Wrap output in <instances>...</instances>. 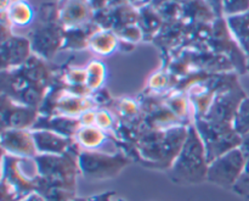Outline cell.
I'll list each match as a JSON object with an SVG mask.
<instances>
[{
  "instance_id": "6da1fadb",
  "label": "cell",
  "mask_w": 249,
  "mask_h": 201,
  "mask_svg": "<svg viewBox=\"0 0 249 201\" xmlns=\"http://www.w3.org/2000/svg\"><path fill=\"white\" fill-rule=\"evenodd\" d=\"M80 148L74 146L62 155H36L39 178L36 193L46 201H74L77 180L82 175L78 162Z\"/></svg>"
},
{
  "instance_id": "7a4b0ae2",
  "label": "cell",
  "mask_w": 249,
  "mask_h": 201,
  "mask_svg": "<svg viewBox=\"0 0 249 201\" xmlns=\"http://www.w3.org/2000/svg\"><path fill=\"white\" fill-rule=\"evenodd\" d=\"M53 75L44 59L32 55L18 67L2 71V94L39 110L53 87Z\"/></svg>"
},
{
  "instance_id": "3957f363",
  "label": "cell",
  "mask_w": 249,
  "mask_h": 201,
  "mask_svg": "<svg viewBox=\"0 0 249 201\" xmlns=\"http://www.w3.org/2000/svg\"><path fill=\"white\" fill-rule=\"evenodd\" d=\"M189 127L175 126L165 131L143 132L136 145L139 162L148 168L169 170L186 141Z\"/></svg>"
},
{
  "instance_id": "277c9868",
  "label": "cell",
  "mask_w": 249,
  "mask_h": 201,
  "mask_svg": "<svg viewBox=\"0 0 249 201\" xmlns=\"http://www.w3.org/2000/svg\"><path fill=\"white\" fill-rule=\"evenodd\" d=\"M208 166L203 141L195 124H191L181 151L168 170L170 180L178 184H201L207 181Z\"/></svg>"
},
{
  "instance_id": "5b68a950",
  "label": "cell",
  "mask_w": 249,
  "mask_h": 201,
  "mask_svg": "<svg viewBox=\"0 0 249 201\" xmlns=\"http://www.w3.org/2000/svg\"><path fill=\"white\" fill-rule=\"evenodd\" d=\"M39 178L40 173L36 158H19L2 153L1 181L14 188L18 201L36 192Z\"/></svg>"
},
{
  "instance_id": "8992f818",
  "label": "cell",
  "mask_w": 249,
  "mask_h": 201,
  "mask_svg": "<svg viewBox=\"0 0 249 201\" xmlns=\"http://www.w3.org/2000/svg\"><path fill=\"white\" fill-rule=\"evenodd\" d=\"M194 124L203 141L209 163L219 156L240 148L242 143V137L236 132L233 124L213 123L203 119L195 120Z\"/></svg>"
},
{
  "instance_id": "52a82bcc",
  "label": "cell",
  "mask_w": 249,
  "mask_h": 201,
  "mask_svg": "<svg viewBox=\"0 0 249 201\" xmlns=\"http://www.w3.org/2000/svg\"><path fill=\"white\" fill-rule=\"evenodd\" d=\"M131 159L123 151L117 154L80 150L78 155L80 172L85 178L95 181L116 178L131 163Z\"/></svg>"
},
{
  "instance_id": "ba28073f",
  "label": "cell",
  "mask_w": 249,
  "mask_h": 201,
  "mask_svg": "<svg viewBox=\"0 0 249 201\" xmlns=\"http://www.w3.org/2000/svg\"><path fill=\"white\" fill-rule=\"evenodd\" d=\"M246 165L247 160L240 148L233 149L209 163L207 182L232 189L242 176Z\"/></svg>"
},
{
  "instance_id": "9c48e42d",
  "label": "cell",
  "mask_w": 249,
  "mask_h": 201,
  "mask_svg": "<svg viewBox=\"0 0 249 201\" xmlns=\"http://www.w3.org/2000/svg\"><path fill=\"white\" fill-rule=\"evenodd\" d=\"M66 28L60 21L44 22L31 33L32 50L41 59H53L65 41Z\"/></svg>"
},
{
  "instance_id": "30bf717a",
  "label": "cell",
  "mask_w": 249,
  "mask_h": 201,
  "mask_svg": "<svg viewBox=\"0 0 249 201\" xmlns=\"http://www.w3.org/2000/svg\"><path fill=\"white\" fill-rule=\"evenodd\" d=\"M39 116L38 109L1 95V129H32Z\"/></svg>"
},
{
  "instance_id": "8fae6325",
  "label": "cell",
  "mask_w": 249,
  "mask_h": 201,
  "mask_svg": "<svg viewBox=\"0 0 249 201\" xmlns=\"http://www.w3.org/2000/svg\"><path fill=\"white\" fill-rule=\"evenodd\" d=\"M1 150L19 158L38 155L32 129H1Z\"/></svg>"
},
{
  "instance_id": "7c38bea8",
  "label": "cell",
  "mask_w": 249,
  "mask_h": 201,
  "mask_svg": "<svg viewBox=\"0 0 249 201\" xmlns=\"http://www.w3.org/2000/svg\"><path fill=\"white\" fill-rule=\"evenodd\" d=\"M74 141L78 144L80 150L102 151L108 154L119 153L116 141L112 139L107 132L102 131L96 126L82 127L75 134Z\"/></svg>"
},
{
  "instance_id": "4fadbf2b",
  "label": "cell",
  "mask_w": 249,
  "mask_h": 201,
  "mask_svg": "<svg viewBox=\"0 0 249 201\" xmlns=\"http://www.w3.org/2000/svg\"><path fill=\"white\" fill-rule=\"evenodd\" d=\"M38 155H62L74 146L73 138L49 129H32Z\"/></svg>"
},
{
  "instance_id": "5bb4252c",
  "label": "cell",
  "mask_w": 249,
  "mask_h": 201,
  "mask_svg": "<svg viewBox=\"0 0 249 201\" xmlns=\"http://www.w3.org/2000/svg\"><path fill=\"white\" fill-rule=\"evenodd\" d=\"M63 2L58 19L66 29L85 26L94 19L95 11L89 0H65Z\"/></svg>"
},
{
  "instance_id": "9a60e30c",
  "label": "cell",
  "mask_w": 249,
  "mask_h": 201,
  "mask_svg": "<svg viewBox=\"0 0 249 201\" xmlns=\"http://www.w3.org/2000/svg\"><path fill=\"white\" fill-rule=\"evenodd\" d=\"M31 40L22 37L12 36L1 43V67L2 71L12 70L31 58Z\"/></svg>"
},
{
  "instance_id": "2e32d148",
  "label": "cell",
  "mask_w": 249,
  "mask_h": 201,
  "mask_svg": "<svg viewBox=\"0 0 249 201\" xmlns=\"http://www.w3.org/2000/svg\"><path fill=\"white\" fill-rule=\"evenodd\" d=\"M82 128L78 117L67 116H39L32 129H49L68 138L74 139L75 134Z\"/></svg>"
},
{
  "instance_id": "e0dca14e",
  "label": "cell",
  "mask_w": 249,
  "mask_h": 201,
  "mask_svg": "<svg viewBox=\"0 0 249 201\" xmlns=\"http://www.w3.org/2000/svg\"><path fill=\"white\" fill-rule=\"evenodd\" d=\"M139 12H140L139 26L142 29L143 39L145 40H153L164 26V19L160 14V11L151 4L141 6L139 9Z\"/></svg>"
},
{
  "instance_id": "ac0fdd59",
  "label": "cell",
  "mask_w": 249,
  "mask_h": 201,
  "mask_svg": "<svg viewBox=\"0 0 249 201\" xmlns=\"http://www.w3.org/2000/svg\"><path fill=\"white\" fill-rule=\"evenodd\" d=\"M96 55L107 56L118 48V36L109 29L99 28L89 39V46Z\"/></svg>"
},
{
  "instance_id": "d6986e66",
  "label": "cell",
  "mask_w": 249,
  "mask_h": 201,
  "mask_svg": "<svg viewBox=\"0 0 249 201\" xmlns=\"http://www.w3.org/2000/svg\"><path fill=\"white\" fill-rule=\"evenodd\" d=\"M228 26L246 55L249 54V10L242 14L229 16L226 19Z\"/></svg>"
},
{
  "instance_id": "ffe728a7",
  "label": "cell",
  "mask_w": 249,
  "mask_h": 201,
  "mask_svg": "<svg viewBox=\"0 0 249 201\" xmlns=\"http://www.w3.org/2000/svg\"><path fill=\"white\" fill-rule=\"evenodd\" d=\"M6 14L12 26L26 27L31 24L34 20L33 9L26 0H19V1L14 2L6 10Z\"/></svg>"
},
{
  "instance_id": "44dd1931",
  "label": "cell",
  "mask_w": 249,
  "mask_h": 201,
  "mask_svg": "<svg viewBox=\"0 0 249 201\" xmlns=\"http://www.w3.org/2000/svg\"><path fill=\"white\" fill-rule=\"evenodd\" d=\"M87 70V88L91 94L104 88L106 80V66L99 60H94L85 67Z\"/></svg>"
},
{
  "instance_id": "7402d4cb",
  "label": "cell",
  "mask_w": 249,
  "mask_h": 201,
  "mask_svg": "<svg viewBox=\"0 0 249 201\" xmlns=\"http://www.w3.org/2000/svg\"><path fill=\"white\" fill-rule=\"evenodd\" d=\"M147 87L153 94L164 95V93H168L169 89H173L172 77L167 72V70H160L150 76L147 80Z\"/></svg>"
},
{
  "instance_id": "603a6c76",
  "label": "cell",
  "mask_w": 249,
  "mask_h": 201,
  "mask_svg": "<svg viewBox=\"0 0 249 201\" xmlns=\"http://www.w3.org/2000/svg\"><path fill=\"white\" fill-rule=\"evenodd\" d=\"M232 124L233 128L242 138L249 134V98H245L241 101Z\"/></svg>"
},
{
  "instance_id": "cb8c5ba5",
  "label": "cell",
  "mask_w": 249,
  "mask_h": 201,
  "mask_svg": "<svg viewBox=\"0 0 249 201\" xmlns=\"http://www.w3.org/2000/svg\"><path fill=\"white\" fill-rule=\"evenodd\" d=\"M117 124V116L106 109H99L96 114V127L111 133Z\"/></svg>"
},
{
  "instance_id": "d4e9b609",
  "label": "cell",
  "mask_w": 249,
  "mask_h": 201,
  "mask_svg": "<svg viewBox=\"0 0 249 201\" xmlns=\"http://www.w3.org/2000/svg\"><path fill=\"white\" fill-rule=\"evenodd\" d=\"M249 10V0H223V12L226 17Z\"/></svg>"
},
{
  "instance_id": "484cf974",
  "label": "cell",
  "mask_w": 249,
  "mask_h": 201,
  "mask_svg": "<svg viewBox=\"0 0 249 201\" xmlns=\"http://www.w3.org/2000/svg\"><path fill=\"white\" fill-rule=\"evenodd\" d=\"M232 189L238 195H243L246 198L249 197V161H247V165H246L242 176H241L240 180L237 181V183H236Z\"/></svg>"
},
{
  "instance_id": "4316f807",
  "label": "cell",
  "mask_w": 249,
  "mask_h": 201,
  "mask_svg": "<svg viewBox=\"0 0 249 201\" xmlns=\"http://www.w3.org/2000/svg\"><path fill=\"white\" fill-rule=\"evenodd\" d=\"M96 114H97L96 109L88 110V111L83 112V114L78 117L82 127L96 126Z\"/></svg>"
},
{
  "instance_id": "83f0119b",
  "label": "cell",
  "mask_w": 249,
  "mask_h": 201,
  "mask_svg": "<svg viewBox=\"0 0 249 201\" xmlns=\"http://www.w3.org/2000/svg\"><path fill=\"white\" fill-rule=\"evenodd\" d=\"M213 10L215 11V14L218 15V17H224V12H223V0H206Z\"/></svg>"
},
{
  "instance_id": "f1b7e54d",
  "label": "cell",
  "mask_w": 249,
  "mask_h": 201,
  "mask_svg": "<svg viewBox=\"0 0 249 201\" xmlns=\"http://www.w3.org/2000/svg\"><path fill=\"white\" fill-rule=\"evenodd\" d=\"M240 150L243 153L246 160L249 161V134H247V136H245L242 138V143H241L240 145Z\"/></svg>"
},
{
  "instance_id": "f546056e",
  "label": "cell",
  "mask_w": 249,
  "mask_h": 201,
  "mask_svg": "<svg viewBox=\"0 0 249 201\" xmlns=\"http://www.w3.org/2000/svg\"><path fill=\"white\" fill-rule=\"evenodd\" d=\"M190 1H192V0H152L150 4L153 5L155 7H157V6H160V5L164 4V2H177V4L182 5V6H184L185 4H187V2H190Z\"/></svg>"
},
{
  "instance_id": "4dcf8cb0",
  "label": "cell",
  "mask_w": 249,
  "mask_h": 201,
  "mask_svg": "<svg viewBox=\"0 0 249 201\" xmlns=\"http://www.w3.org/2000/svg\"><path fill=\"white\" fill-rule=\"evenodd\" d=\"M19 201H46V200L44 199L43 195H40L39 193L34 192V193H32V194H29L28 197L23 198V199L19 200Z\"/></svg>"
},
{
  "instance_id": "1f68e13d",
  "label": "cell",
  "mask_w": 249,
  "mask_h": 201,
  "mask_svg": "<svg viewBox=\"0 0 249 201\" xmlns=\"http://www.w3.org/2000/svg\"><path fill=\"white\" fill-rule=\"evenodd\" d=\"M16 1H19V0H1V11H6Z\"/></svg>"
},
{
  "instance_id": "d6a6232c",
  "label": "cell",
  "mask_w": 249,
  "mask_h": 201,
  "mask_svg": "<svg viewBox=\"0 0 249 201\" xmlns=\"http://www.w3.org/2000/svg\"><path fill=\"white\" fill-rule=\"evenodd\" d=\"M152 1V0H130V2H133V5L135 6V5H146V4H150V2Z\"/></svg>"
},
{
  "instance_id": "836d02e7",
  "label": "cell",
  "mask_w": 249,
  "mask_h": 201,
  "mask_svg": "<svg viewBox=\"0 0 249 201\" xmlns=\"http://www.w3.org/2000/svg\"><path fill=\"white\" fill-rule=\"evenodd\" d=\"M247 71H249V54L247 55Z\"/></svg>"
},
{
  "instance_id": "e575fe53",
  "label": "cell",
  "mask_w": 249,
  "mask_h": 201,
  "mask_svg": "<svg viewBox=\"0 0 249 201\" xmlns=\"http://www.w3.org/2000/svg\"><path fill=\"white\" fill-rule=\"evenodd\" d=\"M74 201H82V199H75Z\"/></svg>"
},
{
  "instance_id": "d590c367",
  "label": "cell",
  "mask_w": 249,
  "mask_h": 201,
  "mask_svg": "<svg viewBox=\"0 0 249 201\" xmlns=\"http://www.w3.org/2000/svg\"><path fill=\"white\" fill-rule=\"evenodd\" d=\"M247 199H248V200H249V197H247Z\"/></svg>"
}]
</instances>
